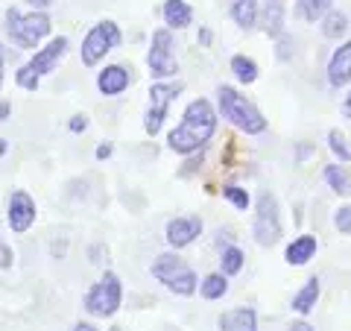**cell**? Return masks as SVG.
Masks as SVG:
<instances>
[{"label": "cell", "instance_id": "43", "mask_svg": "<svg viewBox=\"0 0 351 331\" xmlns=\"http://www.w3.org/2000/svg\"><path fill=\"white\" fill-rule=\"evenodd\" d=\"M112 331H123V328H112Z\"/></svg>", "mask_w": 351, "mask_h": 331}, {"label": "cell", "instance_id": "7", "mask_svg": "<svg viewBox=\"0 0 351 331\" xmlns=\"http://www.w3.org/2000/svg\"><path fill=\"white\" fill-rule=\"evenodd\" d=\"M255 240L261 247H272L281 238V214H278V203L272 194H261L258 196V212H255Z\"/></svg>", "mask_w": 351, "mask_h": 331}, {"label": "cell", "instance_id": "24", "mask_svg": "<svg viewBox=\"0 0 351 331\" xmlns=\"http://www.w3.org/2000/svg\"><path fill=\"white\" fill-rule=\"evenodd\" d=\"M284 24V9H281V0H269L267 3V12H263V30L269 36H278Z\"/></svg>", "mask_w": 351, "mask_h": 331}, {"label": "cell", "instance_id": "1", "mask_svg": "<svg viewBox=\"0 0 351 331\" xmlns=\"http://www.w3.org/2000/svg\"><path fill=\"white\" fill-rule=\"evenodd\" d=\"M217 129V115L208 100H193L188 109H184V117L182 124L170 132V150L182 152V156H188V152L205 147L208 141H211Z\"/></svg>", "mask_w": 351, "mask_h": 331}, {"label": "cell", "instance_id": "22", "mask_svg": "<svg viewBox=\"0 0 351 331\" xmlns=\"http://www.w3.org/2000/svg\"><path fill=\"white\" fill-rule=\"evenodd\" d=\"M346 30H348V15L339 12V9H331V12L322 18L325 38H339V36H346Z\"/></svg>", "mask_w": 351, "mask_h": 331}, {"label": "cell", "instance_id": "29", "mask_svg": "<svg viewBox=\"0 0 351 331\" xmlns=\"http://www.w3.org/2000/svg\"><path fill=\"white\" fill-rule=\"evenodd\" d=\"M38 80H41V76L32 71L29 65H24V68L18 71V85H21V88H27V91H38Z\"/></svg>", "mask_w": 351, "mask_h": 331}, {"label": "cell", "instance_id": "10", "mask_svg": "<svg viewBox=\"0 0 351 331\" xmlns=\"http://www.w3.org/2000/svg\"><path fill=\"white\" fill-rule=\"evenodd\" d=\"M9 212H6V220H9V229L15 231V235H24V231L36 223V203H32V196L27 191H15L9 196Z\"/></svg>", "mask_w": 351, "mask_h": 331}, {"label": "cell", "instance_id": "3", "mask_svg": "<svg viewBox=\"0 0 351 331\" xmlns=\"http://www.w3.org/2000/svg\"><path fill=\"white\" fill-rule=\"evenodd\" d=\"M50 32V15L47 12H29L21 15L18 9H6V36L12 38L18 47H36V44Z\"/></svg>", "mask_w": 351, "mask_h": 331}, {"label": "cell", "instance_id": "17", "mask_svg": "<svg viewBox=\"0 0 351 331\" xmlns=\"http://www.w3.org/2000/svg\"><path fill=\"white\" fill-rule=\"evenodd\" d=\"M313 252H316V238L313 235L295 238L293 244L287 247V264H293V267H302V264H307L313 258Z\"/></svg>", "mask_w": 351, "mask_h": 331}, {"label": "cell", "instance_id": "19", "mask_svg": "<svg viewBox=\"0 0 351 331\" xmlns=\"http://www.w3.org/2000/svg\"><path fill=\"white\" fill-rule=\"evenodd\" d=\"M316 299H319V279H307V284L293 296V311L299 314H311Z\"/></svg>", "mask_w": 351, "mask_h": 331}, {"label": "cell", "instance_id": "8", "mask_svg": "<svg viewBox=\"0 0 351 331\" xmlns=\"http://www.w3.org/2000/svg\"><path fill=\"white\" fill-rule=\"evenodd\" d=\"M149 73L156 80H167V76H176L179 71V62H176V53H173V36L170 30H156L152 32V47H149Z\"/></svg>", "mask_w": 351, "mask_h": 331}, {"label": "cell", "instance_id": "20", "mask_svg": "<svg viewBox=\"0 0 351 331\" xmlns=\"http://www.w3.org/2000/svg\"><path fill=\"white\" fill-rule=\"evenodd\" d=\"M325 182L337 194H343V196L351 194V176H348V170L343 168V164H328L325 168Z\"/></svg>", "mask_w": 351, "mask_h": 331}, {"label": "cell", "instance_id": "25", "mask_svg": "<svg viewBox=\"0 0 351 331\" xmlns=\"http://www.w3.org/2000/svg\"><path fill=\"white\" fill-rule=\"evenodd\" d=\"M232 71H234V76L240 82H255L258 80V65H255V59H249V56H234L232 59Z\"/></svg>", "mask_w": 351, "mask_h": 331}, {"label": "cell", "instance_id": "4", "mask_svg": "<svg viewBox=\"0 0 351 331\" xmlns=\"http://www.w3.org/2000/svg\"><path fill=\"white\" fill-rule=\"evenodd\" d=\"M152 275H156L167 290L179 293V296H191L196 290V273L179 255H170V252H164V255L156 258V264H152Z\"/></svg>", "mask_w": 351, "mask_h": 331}, {"label": "cell", "instance_id": "14", "mask_svg": "<svg viewBox=\"0 0 351 331\" xmlns=\"http://www.w3.org/2000/svg\"><path fill=\"white\" fill-rule=\"evenodd\" d=\"M129 71L123 68V65H108L106 71H100V76H97V85H100V91L106 97H117V94H123L126 88H129Z\"/></svg>", "mask_w": 351, "mask_h": 331}, {"label": "cell", "instance_id": "41", "mask_svg": "<svg viewBox=\"0 0 351 331\" xmlns=\"http://www.w3.org/2000/svg\"><path fill=\"white\" fill-rule=\"evenodd\" d=\"M0 82H3V50H0Z\"/></svg>", "mask_w": 351, "mask_h": 331}, {"label": "cell", "instance_id": "11", "mask_svg": "<svg viewBox=\"0 0 351 331\" xmlns=\"http://www.w3.org/2000/svg\"><path fill=\"white\" fill-rule=\"evenodd\" d=\"M202 231V220L199 217H176L167 223V244L173 249H182V247H191Z\"/></svg>", "mask_w": 351, "mask_h": 331}, {"label": "cell", "instance_id": "30", "mask_svg": "<svg viewBox=\"0 0 351 331\" xmlns=\"http://www.w3.org/2000/svg\"><path fill=\"white\" fill-rule=\"evenodd\" d=\"M334 226L343 231V235H351V208L348 205H343L339 212L334 214Z\"/></svg>", "mask_w": 351, "mask_h": 331}, {"label": "cell", "instance_id": "12", "mask_svg": "<svg viewBox=\"0 0 351 331\" xmlns=\"http://www.w3.org/2000/svg\"><path fill=\"white\" fill-rule=\"evenodd\" d=\"M64 53H68V38H53L47 47H41L36 56L29 59V68L36 71L38 76H44V73H53L56 71V65H59V59L64 56Z\"/></svg>", "mask_w": 351, "mask_h": 331}, {"label": "cell", "instance_id": "13", "mask_svg": "<svg viewBox=\"0 0 351 331\" xmlns=\"http://www.w3.org/2000/svg\"><path fill=\"white\" fill-rule=\"evenodd\" d=\"M328 82L334 88H343L351 82V41L339 44L331 56V65H328Z\"/></svg>", "mask_w": 351, "mask_h": 331}, {"label": "cell", "instance_id": "37", "mask_svg": "<svg viewBox=\"0 0 351 331\" xmlns=\"http://www.w3.org/2000/svg\"><path fill=\"white\" fill-rule=\"evenodd\" d=\"M27 3H32V6H36V9H44V6H50V3H53V0H27Z\"/></svg>", "mask_w": 351, "mask_h": 331}, {"label": "cell", "instance_id": "36", "mask_svg": "<svg viewBox=\"0 0 351 331\" xmlns=\"http://www.w3.org/2000/svg\"><path fill=\"white\" fill-rule=\"evenodd\" d=\"M73 331H97V328H94L91 323H76V326H73Z\"/></svg>", "mask_w": 351, "mask_h": 331}, {"label": "cell", "instance_id": "9", "mask_svg": "<svg viewBox=\"0 0 351 331\" xmlns=\"http://www.w3.org/2000/svg\"><path fill=\"white\" fill-rule=\"evenodd\" d=\"M182 85L179 82H152L149 88V109H147V117H144V129L147 135H156L161 129L164 117H167V106L179 97Z\"/></svg>", "mask_w": 351, "mask_h": 331}, {"label": "cell", "instance_id": "2", "mask_svg": "<svg viewBox=\"0 0 351 331\" xmlns=\"http://www.w3.org/2000/svg\"><path fill=\"white\" fill-rule=\"evenodd\" d=\"M217 94H219V112H223L226 120H232L240 132L258 135V132L267 129V117H263L243 94H237L234 88H228V85H223Z\"/></svg>", "mask_w": 351, "mask_h": 331}, {"label": "cell", "instance_id": "31", "mask_svg": "<svg viewBox=\"0 0 351 331\" xmlns=\"http://www.w3.org/2000/svg\"><path fill=\"white\" fill-rule=\"evenodd\" d=\"M88 129V120L82 117V115H76L73 120H71V132H85Z\"/></svg>", "mask_w": 351, "mask_h": 331}, {"label": "cell", "instance_id": "16", "mask_svg": "<svg viewBox=\"0 0 351 331\" xmlns=\"http://www.w3.org/2000/svg\"><path fill=\"white\" fill-rule=\"evenodd\" d=\"M164 21H167V27H173V30H184L193 21V9L184 3V0H167V3H164Z\"/></svg>", "mask_w": 351, "mask_h": 331}, {"label": "cell", "instance_id": "23", "mask_svg": "<svg viewBox=\"0 0 351 331\" xmlns=\"http://www.w3.org/2000/svg\"><path fill=\"white\" fill-rule=\"evenodd\" d=\"M228 293V282L223 273H211L202 279V296L205 299H223V296Z\"/></svg>", "mask_w": 351, "mask_h": 331}, {"label": "cell", "instance_id": "28", "mask_svg": "<svg viewBox=\"0 0 351 331\" xmlns=\"http://www.w3.org/2000/svg\"><path fill=\"white\" fill-rule=\"evenodd\" d=\"M223 196H226V200L232 203V205H237L240 212H246V208H249V194L243 191V187H237V185H226V187H223Z\"/></svg>", "mask_w": 351, "mask_h": 331}, {"label": "cell", "instance_id": "27", "mask_svg": "<svg viewBox=\"0 0 351 331\" xmlns=\"http://www.w3.org/2000/svg\"><path fill=\"white\" fill-rule=\"evenodd\" d=\"M328 147H331V152H334V156L339 159V161H351V150L346 147V138L343 135H339V132L337 129H331V132H328Z\"/></svg>", "mask_w": 351, "mask_h": 331}, {"label": "cell", "instance_id": "26", "mask_svg": "<svg viewBox=\"0 0 351 331\" xmlns=\"http://www.w3.org/2000/svg\"><path fill=\"white\" fill-rule=\"evenodd\" d=\"M219 267H223V275H234L243 270V252L237 247H226L223 255H219Z\"/></svg>", "mask_w": 351, "mask_h": 331}, {"label": "cell", "instance_id": "35", "mask_svg": "<svg viewBox=\"0 0 351 331\" xmlns=\"http://www.w3.org/2000/svg\"><path fill=\"white\" fill-rule=\"evenodd\" d=\"M9 112H12V106H9V103L3 100V103H0V120H6V117H9Z\"/></svg>", "mask_w": 351, "mask_h": 331}, {"label": "cell", "instance_id": "38", "mask_svg": "<svg viewBox=\"0 0 351 331\" xmlns=\"http://www.w3.org/2000/svg\"><path fill=\"white\" fill-rule=\"evenodd\" d=\"M343 115H346V117H351V91H348V97H346V103H343Z\"/></svg>", "mask_w": 351, "mask_h": 331}, {"label": "cell", "instance_id": "15", "mask_svg": "<svg viewBox=\"0 0 351 331\" xmlns=\"http://www.w3.org/2000/svg\"><path fill=\"white\" fill-rule=\"evenodd\" d=\"M219 331H258V317L252 308H234L219 317Z\"/></svg>", "mask_w": 351, "mask_h": 331}, {"label": "cell", "instance_id": "39", "mask_svg": "<svg viewBox=\"0 0 351 331\" xmlns=\"http://www.w3.org/2000/svg\"><path fill=\"white\" fill-rule=\"evenodd\" d=\"M290 331H313V328H311V326H307V323H295V326H293Z\"/></svg>", "mask_w": 351, "mask_h": 331}, {"label": "cell", "instance_id": "6", "mask_svg": "<svg viewBox=\"0 0 351 331\" xmlns=\"http://www.w3.org/2000/svg\"><path fill=\"white\" fill-rule=\"evenodd\" d=\"M120 299H123V288H120V279L114 273H106L100 282L94 284L91 290L85 296V311L94 314V317H112L117 308H120Z\"/></svg>", "mask_w": 351, "mask_h": 331}, {"label": "cell", "instance_id": "32", "mask_svg": "<svg viewBox=\"0 0 351 331\" xmlns=\"http://www.w3.org/2000/svg\"><path fill=\"white\" fill-rule=\"evenodd\" d=\"M0 264H3V267H9V264H12V252L3 247V240H0Z\"/></svg>", "mask_w": 351, "mask_h": 331}, {"label": "cell", "instance_id": "33", "mask_svg": "<svg viewBox=\"0 0 351 331\" xmlns=\"http://www.w3.org/2000/svg\"><path fill=\"white\" fill-rule=\"evenodd\" d=\"M108 156H112V144H100V147H97V159H108Z\"/></svg>", "mask_w": 351, "mask_h": 331}, {"label": "cell", "instance_id": "5", "mask_svg": "<svg viewBox=\"0 0 351 331\" xmlns=\"http://www.w3.org/2000/svg\"><path fill=\"white\" fill-rule=\"evenodd\" d=\"M120 44V27L114 21H100L88 30V36L82 38V65L94 68L108 50H114Z\"/></svg>", "mask_w": 351, "mask_h": 331}, {"label": "cell", "instance_id": "21", "mask_svg": "<svg viewBox=\"0 0 351 331\" xmlns=\"http://www.w3.org/2000/svg\"><path fill=\"white\" fill-rule=\"evenodd\" d=\"M331 3L334 0H299V15L304 21H311V24H316V21H322L328 12H331Z\"/></svg>", "mask_w": 351, "mask_h": 331}, {"label": "cell", "instance_id": "18", "mask_svg": "<svg viewBox=\"0 0 351 331\" xmlns=\"http://www.w3.org/2000/svg\"><path fill=\"white\" fill-rule=\"evenodd\" d=\"M232 18L237 27L252 30L258 24V0H234L232 3Z\"/></svg>", "mask_w": 351, "mask_h": 331}, {"label": "cell", "instance_id": "40", "mask_svg": "<svg viewBox=\"0 0 351 331\" xmlns=\"http://www.w3.org/2000/svg\"><path fill=\"white\" fill-rule=\"evenodd\" d=\"M199 41H202V44H208V41H211V32L202 30V32H199Z\"/></svg>", "mask_w": 351, "mask_h": 331}, {"label": "cell", "instance_id": "42", "mask_svg": "<svg viewBox=\"0 0 351 331\" xmlns=\"http://www.w3.org/2000/svg\"><path fill=\"white\" fill-rule=\"evenodd\" d=\"M3 152H6V141L0 138V156H3Z\"/></svg>", "mask_w": 351, "mask_h": 331}, {"label": "cell", "instance_id": "34", "mask_svg": "<svg viewBox=\"0 0 351 331\" xmlns=\"http://www.w3.org/2000/svg\"><path fill=\"white\" fill-rule=\"evenodd\" d=\"M290 44H293L290 38H281V50H278V56H281V59H287V56H290Z\"/></svg>", "mask_w": 351, "mask_h": 331}]
</instances>
